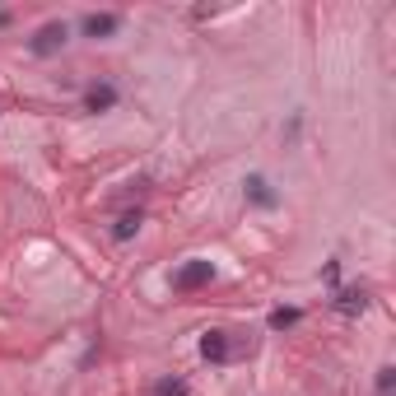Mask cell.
Masks as SVG:
<instances>
[{"instance_id":"1","label":"cell","mask_w":396,"mask_h":396,"mask_svg":"<svg viewBox=\"0 0 396 396\" xmlns=\"http://www.w3.org/2000/svg\"><path fill=\"white\" fill-rule=\"evenodd\" d=\"M66 37H70V23L66 19H52V23H42L37 28V37L28 47H33V57H52L57 47H66Z\"/></svg>"},{"instance_id":"2","label":"cell","mask_w":396,"mask_h":396,"mask_svg":"<svg viewBox=\"0 0 396 396\" xmlns=\"http://www.w3.org/2000/svg\"><path fill=\"white\" fill-rule=\"evenodd\" d=\"M210 275H215V266H210V261H187L182 271H173V289H177V294H192V289L210 284Z\"/></svg>"},{"instance_id":"3","label":"cell","mask_w":396,"mask_h":396,"mask_svg":"<svg viewBox=\"0 0 396 396\" xmlns=\"http://www.w3.org/2000/svg\"><path fill=\"white\" fill-rule=\"evenodd\" d=\"M201 354L210 363H224V359H233V345H228V331H205L201 336Z\"/></svg>"},{"instance_id":"4","label":"cell","mask_w":396,"mask_h":396,"mask_svg":"<svg viewBox=\"0 0 396 396\" xmlns=\"http://www.w3.org/2000/svg\"><path fill=\"white\" fill-rule=\"evenodd\" d=\"M79 28H84V37H112L117 28H122V19H117V14H84Z\"/></svg>"},{"instance_id":"5","label":"cell","mask_w":396,"mask_h":396,"mask_svg":"<svg viewBox=\"0 0 396 396\" xmlns=\"http://www.w3.org/2000/svg\"><path fill=\"white\" fill-rule=\"evenodd\" d=\"M112 103H117V84H93V89L84 93V107H89V112H107Z\"/></svg>"},{"instance_id":"6","label":"cell","mask_w":396,"mask_h":396,"mask_svg":"<svg viewBox=\"0 0 396 396\" xmlns=\"http://www.w3.org/2000/svg\"><path fill=\"white\" fill-rule=\"evenodd\" d=\"M243 187H248V196H252V201H257V205H266V210H271V205H275V192H271V182L261 177V173H252V177L243 182Z\"/></svg>"},{"instance_id":"7","label":"cell","mask_w":396,"mask_h":396,"mask_svg":"<svg viewBox=\"0 0 396 396\" xmlns=\"http://www.w3.org/2000/svg\"><path fill=\"white\" fill-rule=\"evenodd\" d=\"M336 308L340 313H363V308H368V294H363V289H340Z\"/></svg>"},{"instance_id":"8","label":"cell","mask_w":396,"mask_h":396,"mask_svg":"<svg viewBox=\"0 0 396 396\" xmlns=\"http://www.w3.org/2000/svg\"><path fill=\"white\" fill-rule=\"evenodd\" d=\"M140 224H145V219H140V210H131V215H122V219H117L112 238H117V243H126L131 233H140Z\"/></svg>"},{"instance_id":"9","label":"cell","mask_w":396,"mask_h":396,"mask_svg":"<svg viewBox=\"0 0 396 396\" xmlns=\"http://www.w3.org/2000/svg\"><path fill=\"white\" fill-rule=\"evenodd\" d=\"M298 317H303L298 308H275V313H271V331H289Z\"/></svg>"},{"instance_id":"10","label":"cell","mask_w":396,"mask_h":396,"mask_svg":"<svg viewBox=\"0 0 396 396\" xmlns=\"http://www.w3.org/2000/svg\"><path fill=\"white\" fill-rule=\"evenodd\" d=\"M149 396H187V383H182V378H158Z\"/></svg>"},{"instance_id":"11","label":"cell","mask_w":396,"mask_h":396,"mask_svg":"<svg viewBox=\"0 0 396 396\" xmlns=\"http://www.w3.org/2000/svg\"><path fill=\"white\" fill-rule=\"evenodd\" d=\"M392 373H396V368H383V373H378V392H383V396L392 392Z\"/></svg>"}]
</instances>
